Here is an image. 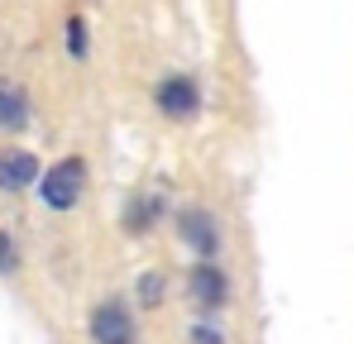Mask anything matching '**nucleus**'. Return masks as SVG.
<instances>
[{
  "label": "nucleus",
  "mask_w": 354,
  "mask_h": 344,
  "mask_svg": "<svg viewBox=\"0 0 354 344\" xmlns=\"http://www.w3.org/2000/svg\"><path fill=\"white\" fill-rule=\"evenodd\" d=\"M86 187H91V163L82 153H62L58 163H48L44 177H39V206L53 211V216H67L86 201Z\"/></svg>",
  "instance_id": "obj_1"
},
{
  "label": "nucleus",
  "mask_w": 354,
  "mask_h": 344,
  "mask_svg": "<svg viewBox=\"0 0 354 344\" xmlns=\"http://www.w3.org/2000/svg\"><path fill=\"white\" fill-rule=\"evenodd\" d=\"M62 48L72 62H86L91 57V24H86V15H67V24H62Z\"/></svg>",
  "instance_id": "obj_10"
},
{
  "label": "nucleus",
  "mask_w": 354,
  "mask_h": 344,
  "mask_svg": "<svg viewBox=\"0 0 354 344\" xmlns=\"http://www.w3.org/2000/svg\"><path fill=\"white\" fill-rule=\"evenodd\" d=\"M15 268H19V244L10 229H0V278H10Z\"/></svg>",
  "instance_id": "obj_12"
},
{
  "label": "nucleus",
  "mask_w": 354,
  "mask_h": 344,
  "mask_svg": "<svg viewBox=\"0 0 354 344\" xmlns=\"http://www.w3.org/2000/svg\"><path fill=\"white\" fill-rule=\"evenodd\" d=\"M187 344H230V330L221 316H192L187 325Z\"/></svg>",
  "instance_id": "obj_11"
},
{
  "label": "nucleus",
  "mask_w": 354,
  "mask_h": 344,
  "mask_svg": "<svg viewBox=\"0 0 354 344\" xmlns=\"http://www.w3.org/2000/svg\"><path fill=\"white\" fill-rule=\"evenodd\" d=\"M34 124V101L24 86L0 82V134H24Z\"/></svg>",
  "instance_id": "obj_8"
},
{
  "label": "nucleus",
  "mask_w": 354,
  "mask_h": 344,
  "mask_svg": "<svg viewBox=\"0 0 354 344\" xmlns=\"http://www.w3.org/2000/svg\"><path fill=\"white\" fill-rule=\"evenodd\" d=\"M39 177H44V163H39L34 149H24V144H5L0 149V196L39 191Z\"/></svg>",
  "instance_id": "obj_6"
},
{
  "label": "nucleus",
  "mask_w": 354,
  "mask_h": 344,
  "mask_svg": "<svg viewBox=\"0 0 354 344\" xmlns=\"http://www.w3.org/2000/svg\"><path fill=\"white\" fill-rule=\"evenodd\" d=\"M187 306H192V316H221L225 306H230V296H235V283H230V273L221 268V258L216 263H187Z\"/></svg>",
  "instance_id": "obj_4"
},
{
  "label": "nucleus",
  "mask_w": 354,
  "mask_h": 344,
  "mask_svg": "<svg viewBox=\"0 0 354 344\" xmlns=\"http://www.w3.org/2000/svg\"><path fill=\"white\" fill-rule=\"evenodd\" d=\"M153 111L163 115L168 124H192L201 115V82H196V72H168V77H158Z\"/></svg>",
  "instance_id": "obj_5"
},
{
  "label": "nucleus",
  "mask_w": 354,
  "mask_h": 344,
  "mask_svg": "<svg viewBox=\"0 0 354 344\" xmlns=\"http://www.w3.org/2000/svg\"><path fill=\"white\" fill-rule=\"evenodd\" d=\"M168 301V273L163 268H144L139 283H134V306L139 311H158Z\"/></svg>",
  "instance_id": "obj_9"
},
{
  "label": "nucleus",
  "mask_w": 354,
  "mask_h": 344,
  "mask_svg": "<svg viewBox=\"0 0 354 344\" xmlns=\"http://www.w3.org/2000/svg\"><path fill=\"white\" fill-rule=\"evenodd\" d=\"M91 344H139V306L134 296H101L86 316Z\"/></svg>",
  "instance_id": "obj_3"
},
{
  "label": "nucleus",
  "mask_w": 354,
  "mask_h": 344,
  "mask_svg": "<svg viewBox=\"0 0 354 344\" xmlns=\"http://www.w3.org/2000/svg\"><path fill=\"white\" fill-rule=\"evenodd\" d=\"M173 229H177V244L196 258V263H216L221 249H225V225L216 211L206 206H182L173 211Z\"/></svg>",
  "instance_id": "obj_2"
},
{
  "label": "nucleus",
  "mask_w": 354,
  "mask_h": 344,
  "mask_svg": "<svg viewBox=\"0 0 354 344\" xmlns=\"http://www.w3.org/2000/svg\"><path fill=\"white\" fill-rule=\"evenodd\" d=\"M168 216V191L163 187H139V191H129V201H124V229L139 239V234H149V229H158V220Z\"/></svg>",
  "instance_id": "obj_7"
}]
</instances>
